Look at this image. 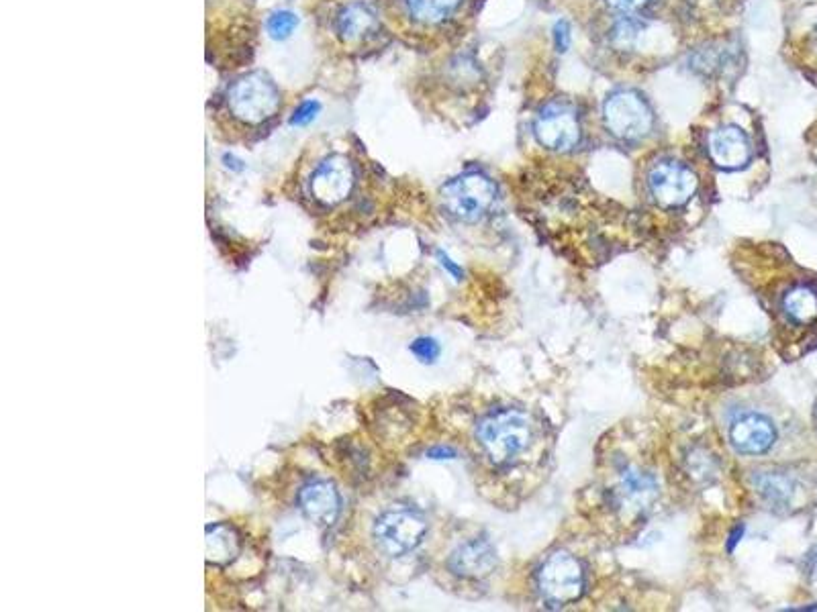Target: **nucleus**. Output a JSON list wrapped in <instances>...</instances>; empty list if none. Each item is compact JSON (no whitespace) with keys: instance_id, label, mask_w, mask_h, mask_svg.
Instances as JSON below:
<instances>
[{"instance_id":"obj_1","label":"nucleus","mask_w":817,"mask_h":612,"mask_svg":"<svg viewBox=\"0 0 817 612\" xmlns=\"http://www.w3.org/2000/svg\"><path fill=\"white\" fill-rule=\"evenodd\" d=\"M476 433L485 453L497 466L513 462L532 439L530 419L513 408H503V411L485 417Z\"/></svg>"},{"instance_id":"obj_2","label":"nucleus","mask_w":817,"mask_h":612,"mask_svg":"<svg viewBox=\"0 0 817 612\" xmlns=\"http://www.w3.org/2000/svg\"><path fill=\"white\" fill-rule=\"evenodd\" d=\"M280 109L278 88L262 74L237 80L227 94V111L246 125H262Z\"/></svg>"},{"instance_id":"obj_3","label":"nucleus","mask_w":817,"mask_h":612,"mask_svg":"<svg viewBox=\"0 0 817 612\" xmlns=\"http://www.w3.org/2000/svg\"><path fill=\"white\" fill-rule=\"evenodd\" d=\"M495 184L480 172H468L442 188L444 209L462 223L483 219L495 202Z\"/></svg>"},{"instance_id":"obj_4","label":"nucleus","mask_w":817,"mask_h":612,"mask_svg":"<svg viewBox=\"0 0 817 612\" xmlns=\"http://www.w3.org/2000/svg\"><path fill=\"white\" fill-rule=\"evenodd\" d=\"M425 533L427 523L413 508H391L382 513L372 527L376 545L389 557L411 553L423 541Z\"/></svg>"},{"instance_id":"obj_5","label":"nucleus","mask_w":817,"mask_h":612,"mask_svg":"<svg viewBox=\"0 0 817 612\" xmlns=\"http://www.w3.org/2000/svg\"><path fill=\"white\" fill-rule=\"evenodd\" d=\"M603 121L611 135L623 141H638L652 131L654 117L648 102L634 90H619L603 105Z\"/></svg>"},{"instance_id":"obj_6","label":"nucleus","mask_w":817,"mask_h":612,"mask_svg":"<svg viewBox=\"0 0 817 612\" xmlns=\"http://www.w3.org/2000/svg\"><path fill=\"white\" fill-rule=\"evenodd\" d=\"M538 588L548 602L558 606L579 600L585 590L581 561L564 551L550 555L538 572Z\"/></svg>"},{"instance_id":"obj_7","label":"nucleus","mask_w":817,"mask_h":612,"mask_svg":"<svg viewBox=\"0 0 817 612\" xmlns=\"http://www.w3.org/2000/svg\"><path fill=\"white\" fill-rule=\"evenodd\" d=\"M697 176L691 168L675 160H662L652 166L648 174V186L658 204L668 209L683 207L697 190Z\"/></svg>"},{"instance_id":"obj_8","label":"nucleus","mask_w":817,"mask_h":612,"mask_svg":"<svg viewBox=\"0 0 817 612\" xmlns=\"http://www.w3.org/2000/svg\"><path fill=\"white\" fill-rule=\"evenodd\" d=\"M356 182L352 164L344 156L325 158L309 178V194L323 207H335L344 202Z\"/></svg>"},{"instance_id":"obj_9","label":"nucleus","mask_w":817,"mask_h":612,"mask_svg":"<svg viewBox=\"0 0 817 612\" xmlns=\"http://www.w3.org/2000/svg\"><path fill=\"white\" fill-rule=\"evenodd\" d=\"M658 500L656 480L636 468L623 472L613 488V502L623 515L638 517L648 513Z\"/></svg>"},{"instance_id":"obj_10","label":"nucleus","mask_w":817,"mask_h":612,"mask_svg":"<svg viewBox=\"0 0 817 612\" xmlns=\"http://www.w3.org/2000/svg\"><path fill=\"white\" fill-rule=\"evenodd\" d=\"M536 139L552 151H568L581 139V125L576 115L562 107L544 111L534 125Z\"/></svg>"},{"instance_id":"obj_11","label":"nucleus","mask_w":817,"mask_h":612,"mask_svg":"<svg viewBox=\"0 0 817 612\" xmlns=\"http://www.w3.org/2000/svg\"><path fill=\"white\" fill-rule=\"evenodd\" d=\"M709 156L717 168L740 170L752 158V145L740 127H719L709 135Z\"/></svg>"},{"instance_id":"obj_12","label":"nucleus","mask_w":817,"mask_h":612,"mask_svg":"<svg viewBox=\"0 0 817 612\" xmlns=\"http://www.w3.org/2000/svg\"><path fill=\"white\" fill-rule=\"evenodd\" d=\"M299 506L317 525H333L340 517L342 498L329 480H311L299 492Z\"/></svg>"},{"instance_id":"obj_13","label":"nucleus","mask_w":817,"mask_h":612,"mask_svg":"<svg viewBox=\"0 0 817 612\" xmlns=\"http://www.w3.org/2000/svg\"><path fill=\"white\" fill-rule=\"evenodd\" d=\"M448 566L460 578L478 580L489 576L495 570L497 553L489 541L472 539L452 553Z\"/></svg>"},{"instance_id":"obj_14","label":"nucleus","mask_w":817,"mask_h":612,"mask_svg":"<svg viewBox=\"0 0 817 612\" xmlns=\"http://www.w3.org/2000/svg\"><path fill=\"white\" fill-rule=\"evenodd\" d=\"M730 439L740 453L758 455L773 447L777 439L775 425L762 415H744L740 417L730 431Z\"/></svg>"},{"instance_id":"obj_15","label":"nucleus","mask_w":817,"mask_h":612,"mask_svg":"<svg viewBox=\"0 0 817 612\" xmlns=\"http://www.w3.org/2000/svg\"><path fill=\"white\" fill-rule=\"evenodd\" d=\"M376 29H378L376 11L370 5L360 3V0L344 5L333 19V31L344 43H360L372 37Z\"/></svg>"},{"instance_id":"obj_16","label":"nucleus","mask_w":817,"mask_h":612,"mask_svg":"<svg viewBox=\"0 0 817 612\" xmlns=\"http://www.w3.org/2000/svg\"><path fill=\"white\" fill-rule=\"evenodd\" d=\"M207 545V561L213 566H227L239 555V535L231 525L215 523L207 527L205 535Z\"/></svg>"},{"instance_id":"obj_17","label":"nucleus","mask_w":817,"mask_h":612,"mask_svg":"<svg viewBox=\"0 0 817 612\" xmlns=\"http://www.w3.org/2000/svg\"><path fill=\"white\" fill-rule=\"evenodd\" d=\"M462 0H403L405 15L417 25H440L448 21Z\"/></svg>"},{"instance_id":"obj_18","label":"nucleus","mask_w":817,"mask_h":612,"mask_svg":"<svg viewBox=\"0 0 817 612\" xmlns=\"http://www.w3.org/2000/svg\"><path fill=\"white\" fill-rule=\"evenodd\" d=\"M783 311L791 321H795L799 325L813 323L817 319V294H815V290H811L807 286L791 288L783 298Z\"/></svg>"},{"instance_id":"obj_19","label":"nucleus","mask_w":817,"mask_h":612,"mask_svg":"<svg viewBox=\"0 0 817 612\" xmlns=\"http://www.w3.org/2000/svg\"><path fill=\"white\" fill-rule=\"evenodd\" d=\"M299 17L291 11H276L266 21V31L272 39H286L297 29Z\"/></svg>"},{"instance_id":"obj_20","label":"nucleus","mask_w":817,"mask_h":612,"mask_svg":"<svg viewBox=\"0 0 817 612\" xmlns=\"http://www.w3.org/2000/svg\"><path fill=\"white\" fill-rule=\"evenodd\" d=\"M760 492L766 494L773 502H785L791 496V484L777 476H764L760 484Z\"/></svg>"},{"instance_id":"obj_21","label":"nucleus","mask_w":817,"mask_h":612,"mask_svg":"<svg viewBox=\"0 0 817 612\" xmlns=\"http://www.w3.org/2000/svg\"><path fill=\"white\" fill-rule=\"evenodd\" d=\"M411 351H413V355L417 357L419 362L431 364V362H436V360H438V355H440V345H438V341H436V339L419 337V339H415V341L411 343Z\"/></svg>"},{"instance_id":"obj_22","label":"nucleus","mask_w":817,"mask_h":612,"mask_svg":"<svg viewBox=\"0 0 817 612\" xmlns=\"http://www.w3.org/2000/svg\"><path fill=\"white\" fill-rule=\"evenodd\" d=\"M319 113H321L319 100H311V98H309V100L301 102V105L297 107L295 115L291 117V125H295V127H305V125H309L311 121H315Z\"/></svg>"},{"instance_id":"obj_23","label":"nucleus","mask_w":817,"mask_h":612,"mask_svg":"<svg viewBox=\"0 0 817 612\" xmlns=\"http://www.w3.org/2000/svg\"><path fill=\"white\" fill-rule=\"evenodd\" d=\"M554 43H556V49L560 51V54H564V51H568V47H570V25H568L566 21H558V23H556V27H554Z\"/></svg>"},{"instance_id":"obj_24","label":"nucleus","mask_w":817,"mask_h":612,"mask_svg":"<svg viewBox=\"0 0 817 612\" xmlns=\"http://www.w3.org/2000/svg\"><path fill=\"white\" fill-rule=\"evenodd\" d=\"M605 3H607L611 9H615V11L634 13V11L642 9V7L648 3V0H605Z\"/></svg>"},{"instance_id":"obj_25","label":"nucleus","mask_w":817,"mask_h":612,"mask_svg":"<svg viewBox=\"0 0 817 612\" xmlns=\"http://www.w3.org/2000/svg\"><path fill=\"white\" fill-rule=\"evenodd\" d=\"M429 457H434V459H450V457H456V451L446 449V447H436V449L429 451Z\"/></svg>"},{"instance_id":"obj_26","label":"nucleus","mask_w":817,"mask_h":612,"mask_svg":"<svg viewBox=\"0 0 817 612\" xmlns=\"http://www.w3.org/2000/svg\"><path fill=\"white\" fill-rule=\"evenodd\" d=\"M438 255H440V260H442V266H444L446 270H450V272L456 276V280H460V278H462V270H460L456 264H452V260L446 258L444 253H438Z\"/></svg>"}]
</instances>
